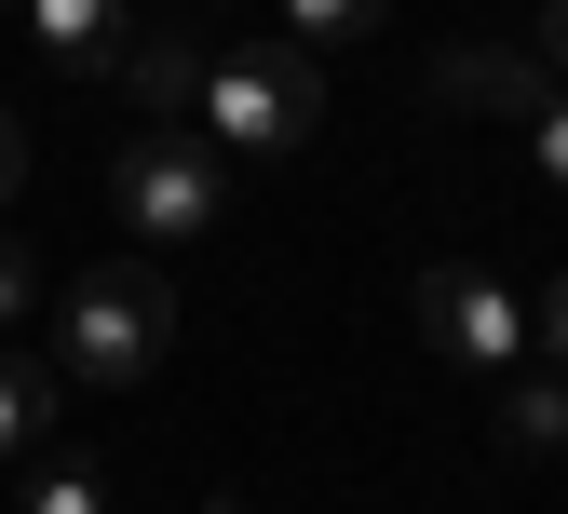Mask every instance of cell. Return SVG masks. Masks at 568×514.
Segmentation results:
<instances>
[{
  "label": "cell",
  "mask_w": 568,
  "mask_h": 514,
  "mask_svg": "<svg viewBox=\"0 0 568 514\" xmlns=\"http://www.w3.org/2000/svg\"><path fill=\"white\" fill-rule=\"evenodd\" d=\"M41 312H54V380H82V393H150L163 352H176L163 258H95V271H68Z\"/></svg>",
  "instance_id": "obj_1"
},
{
  "label": "cell",
  "mask_w": 568,
  "mask_h": 514,
  "mask_svg": "<svg viewBox=\"0 0 568 514\" xmlns=\"http://www.w3.org/2000/svg\"><path fill=\"white\" fill-rule=\"evenodd\" d=\"M312 122H325V54H298V41H231L217 68H203V135H217L231 163H284Z\"/></svg>",
  "instance_id": "obj_2"
},
{
  "label": "cell",
  "mask_w": 568,
  "mask_h": 514,
  "mask_svg": "<svg viewBox=\"0 0 568 514\" xmlns=\"http://www.w3.org/2000/svg\"><path fill=\"white\" fill-rule=\"evenodd\" d=\"M109 203H122V231L135 244H203V231H217V216H231V150H217V135H135V150L109 163Z\"/></svg>",
  "instance_id": "obj_3"
},
{
  "label": "cell",
  "mask_w": 568,
  "mask_h": 514,
  "mask_svg": "<svg viewBox=\"0 0 568 514\" xmlns=\"http://www.w3.org/2000/svg\"><path fill=\"white\" fill-rule=\"evenodd\" d=\"M419 339L501 393L515 365H528V299H515L501 271H474V258H434V271H419Z\"/></svg>",
  "instance_id": "obj_4"
},
{
  "label": "cell",
  "mask_w": 568,
  "mask_h": 514,
  "mask_svg": "<svg viewBox=\"0 0 568 514\" xmlns=\"http://www.w3.org/2000/svg\"><path fill=\"white\" fill-rule=\"evenodd\" d=\"M203 68H217V54H190V28H150V14H135V41L109 68L122 109H135V135H190L203 122Z\"/></svg>",
  "instance_id": "obj_5"
},
{
  "label": "cell",
  "mask_w": 568,
  "mask_h": 514,
  "mask_svg": "<svg viewBox=\"0 0 568 514\" xmlns=\"http://www.w3.org/2000/svg\"><path fill=\"white\" fill-rule=\"evenodd\" d=\"M541 82H555L541 54H487V41H447L434 54V109H460V122H528Z\"/></svg>",
  "instance_id": "obj_6"
},
{
  "label": "cell",
  "mask_w": 568,
  "mask_h": 514,
  "mask_svg": "<svg viewBox=\"0 0 568 514\" xmlns=\"http://www.w3.org/2000/svg\"><path fill=\"white\" fill-rule=\"evenodd\" d=\"M14 28L68 68V82H95V68H122V41H135V0H14Z\"/></svg>",
  "instance_id": "obj_7"
},
{
  "label": "cell",
  "mask_w": 568,
  "mask_h": 514,
  "mask_svg": "<svg viewBox=\"0 0 568 514\" xmlns=\"http://www.w3.org/2000/svg\"><path fill=\"white\" fill-rule=\"evenodd\" d=\"M54 352H0V461H41L54 447Z\"/></svg>",
  "instance_id": "obj_8"
},
{
  "label": "cell",
  "mask_w": 568,
  "mask_h": 514,
  "mask_svg": "<svg viewBox=\"0 0 568 514\" xmlns=\"http://www.w3.org/2000/svg\"><path fill=\"white\" fill-rule=\"evenodd\" d=\"M501 447L515 461H555L568 447V380H501Z\"/></svg>",
  "instance_id": "obj_9"
},
{
  "label": "cell",
  "mask_w": 568,
  "mask_h": 514,
  "mask_svg": "<svg viewBox=\"0 0 568 514\" xmlns=\"http://www.w3.org/2000/svg\"><path fill=\"white\" fill-rule=\"evenodd\" d=\"M14 514H109V474H95L82 447H68V461L41 447V461H28V487H14Z\"/></svg>",
  "instance_id": "obj_10"
},
{
  "label": "cell",
  "mask_w": 568,
  "mask_h": 514,
  "mask_svg": "<svg viewBox=\"0 0 568 514\" xmlns=\"http://www.w3.org/2000/svg\"><path fill=\"white\" fill-rule=\"evenodd\" d=\"M393 0H284V41L298 54H352V41H379Z\"/></svg>",
  "instance_id": "obj_11"
},
{
  "label": "cell",
  "mask_w": 568,
  "mask_h": 514,
  "mask_svg": "<svg viewBox=\"0 0 568 514\" xmlns=\"http://www.w3.org/2000/svg\"><path fill=\"white\" fill-rule=\"evenodd\" d=\"M515 135H528V163H541V190H568V82H541V109H528Z\"/></svg>",
  "instance_id": "obj_12"
},
{
  "label": "cell",
  "mask_w": 568,
  "mask_h": 514,
  "mask_svg": "<svg viewBox=\"0 0 568 514\" xmlns=\"http://www.w3.org/2000/svg\"><path fill=\"white\" fill-rule=\"evenodd\" d=\"M41 299H54V284H41V258H28V244H14V231H0V325H28V312H41Z\"/></svg>",
  "instance_id": "obj_13"
},
{
  "label": "cell",
  "mask_w": 568,
  "mask_h": 514,
  "mask_svg": "<svg viewBox=\"0 0 568 514\" xmlns=\"http://www.w3.org/2000/svg\"><path fill=\"white\" fill-rule=\"evenodd\" d=\"M541 68L568 82V0H541Z\"/></svg>",
  "instance_id": "obj_14"
},
{
  "label": "cell",
  "mask_w": 568,
  "mask_h": 514,
  "mask_svg": "<svg viewBox=\"0 0 568 514\" xmlns=\"http://www.w3.org/2000/svg\"><path fill=\"white\" fill-rule=\"evenodd\" d=\"M14 177H28V135H14V109H0V203H14Z\"/></svg>",
  "instance_id": "obj_15"
},
{
  "label": "cell",
  "mask_w": 568,
  "mask_h": 514,
  "mask_svg": "<svg viewBox=\"0 0 568 514\" xmlns=\"http://www.w3.org/2000/svg\"><path fill=\"white\" fill-rule=\"evenodd\" d=\"M541 339H555V380H568V284H555V299H541Z\"/></svg>",
  "instance_id": "obj_16"
},
{
  "label": "cell",
  "mask_w": 568,
  "mask_h": 514,
  "mask_svg": "<svg viewBox=\"0 0 568 514\" xmlns=\"http://www.w3.org/2000/svg\"><path fill=\"white\" fill-rule=\"evenodd\" d=\"M203 514H244V501H203Z\"/></svg>",
  "instance_id": "obj_17"
},
{
  "label": "cell",
  "mask_w": 568,
  "mask_h": 514,
  "mask_svg": "<svg viewBox=\"0 0 568 514\" xmlns=\"http://www.w3.org/2000/svg\"><path fill=\"white\" fill-rule=\"evenodd\" d=\"M0 14H14V0H0Z\"/></svg>",
  "instance_id": "obj_18"
}]
</instances>
